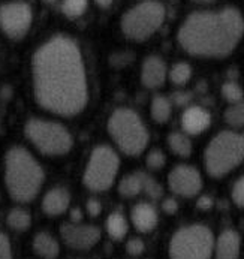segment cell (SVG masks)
<instances>
[{
	"label": "cell",
	"mask_w": 244,
	"mask_h": 259,
	"mask_svg": "<svg viewBox=\"0 0 244 259\" xmlns=\"http://www.w3.org/2000/svg\"><path fill=\"white\" fill-rule=\"evenodd\" d=\"M225 120L228 124L234 127H243L244 126V101H240L229 107L225 111Z\"/></svg>",
	"instance_id": "obj_25"
},
{
	"label": "cell",
	"mask_w": 244,
	"mask_h": 259,
	"mask_svg": "<svg viewBox=\"0 0 244 259\" xmlns=\"http://www.w3.org/2000/svg\"><path fill=\"white\" fill-rule=\"evenodd\" d=\"M144 249H145V244H144V241H142L141 238H131V240L128 241V244H126L128 253H129V255H134V256L141 255V253L144 252Z\"/></svg>",
	"instance_id": "obj_31"
},
{
	"label": "cell",
	"mask_w": 244,
	"mask_h": 259,
	"mask_svg": "<svg viewBox=\"0 0 244 259\" xmlns=\"http://www.w3.org/2000/svg\"><path fill=\"white\" fill-rule=\"evenodd\" d=\"M70 219H72V223H79V221L83 219V213L78 208H75L70 211Z\"/></svg>",
	"instance_id": "obj_37"
},
{
	"label": "cell",
	"mask_w": 244,
	"mask_h": 259,
	"mask_svg": "<svg viewBox=\"0 0 244 259\" xmlns=\"http://www.w3.org/2000/svg\"><path fill=\"white\" fill-rule=\"evenodd\" d=\"M87 0H63L62 11L66 17L69 18H76L83 15L87 9Z\"/></svg>",
	"instance_id": "obj_26"
},
{
	"label": "cell",
	"mask_w": 244,
	"mask_h": 259,
	"mask_svg": "<svg viewBox=\"0 0 244 259\" xmlns=\"http://www.w3.org/2000/svg\"><path fill=\"white\" fill-rule=\"evenodd\" d=\"M232 199L238 207L244 208V176L232 186Z\"/></svg>",
	"instance_id": "obj_30"
},
{
	"label": "cell",
	"mask_w": 244,
	"mask_h": 259,
	"mask_svg": "<svg viewBox=\"0 0 244 259\" xmlns=\"http://www.w3.org/2000/svg\"><path fill=\"white\" fill-rule=\"evenodd\" d=\"M165 20V6L157 0H144L129 9L121 18L125 36L134 40H145Z\"/></svg>",
	"instance_id": "obj_7"
},
{
	"label": "cell",
	"mask_w": 244,
	"mask_h": 259,
	"mask_svg": "<svg viewBox=\"0 0 244 259\" xmlns=\"http://www.w3.org/2000/svg\"><path fill=\"white\" fill-rule=\"evenodd\" d=\"M173 101H174L175 105L184 107L192 101V93L190 92H175L173 95Z\"/></svg>",
	"instance_id": "obj_33"
},
{
	"label": "cell",
	"mask_w": 244,
	"mask_h": 259,
	"mask_svg": "<svg viewBox=\"0 0 244 259\" xmlns=\"http://www.w3.org/2000/svg\"><path fill=\"white\" fill-rule=\"evenodd\" d=\"M33 89L37 104L59 115H76L89 99L87 76L78 45L68 36H54L33 57Z\"/></svg>",
	"instance_id": "obj_1"
},
{
	"label": "cell",
	"mask_w": 244,
	"mask_h": 259,
	"mask_svg": "<svg viewBox=\"0 0 244 259\" xmlns=\"http://www.w3.org/2000/svg\"><path fill=\"white\" fill-rule=\"evenodd\" d=\"M33 250L42 259H56L59 255V243L47 232H39L33 240Z\"/></svg>",
	"instance_id": "obj_18"
},
{
	"label": "cell",
	"mask_w": 244,
	"mask_h": 259,
	"mask_svg": "<svg viewBox=\"0 0 244 259\" xmlns=\"http://www.w3.org/2000/svg\"><path fill=\"white\" fill-rule=\"evenodd\" d=\"M106 231L114 240H121L128 234V222L121 213H112L109 214L106 221Z\"/></svg>",
	"instance_id": "obj_22"
},
{
	"label": "cell",
	"mask_w": 244,
	"mask_h": 259,
	"mask_svg": "<svg viewBox=\"0 0 244 259\" xmlns=\"http://www.w3.org/2000/svg\"><path fill=\"white\" fill-rule=\"evenodd\" d=\"M101 8H108V6H111V3H112V0H95Z\"/></svg>",
	"instance_id": "obj_38"
},
{
	"label": "cell",
	"mask_w": 244,
	"mask_h": 259,
	"mask_svg": "<svg viewBox=\"0 0 244 259\" xmlns=\"http://www.w3.org/2000/svg\"><path fill=\"white\" fill-rule=\"evenodd\" d=\"M87 211H89V214H90V216L98 218V216L102 213V204H101L98 199L92 198V199H89V201H87Z\"/></svg>",
	"instance_id": "obj_34"
},
{
	"label": "cell",
	"mask_w": 244,
	"mask_h": 259,
	"mask_svg": "<svg viewBox=\"0 0 244 259\" xmlns=\"http://www.w3.org/2000/svg\"><path fill=\"white\" fill-rule=\"evenodd\" d=\"M144 176L145 172H134L121 179L118 185V192L125 198H134L140 195L144 189Z\"/></svg>",
	"instance_id": "obj_19"
},
{
	"label": "cell",
	"mask_w": 244,
	"mask_h": 259,
	"mask_svg": "<svg viewBox=\"0 0 244 259\" xmlns=\"http://www.w3.org/2000/svg\"><path fill=\"white\" fill-rule=\"evenodd\" d=\"M33 14L27 3L11 2L0 6V27L11 39H21L32 26Z\"/></svg>",
	"instance_id": "obj_10"
},
{
	"label": "cell",
	"mask_w": 244,
	"mask_h": 259,
	"mask_svg": "<svg viewBox=\"0 0 244 259\" xmlns=\"http://www.w3.org/2000/svg\"><path fill=\"white\" fill-rule=\"evenodd\" d=\"M142 192H144L148 198H151V199H159V198H162V195H164L162 186L159 185L153 177H150L148 174L144 176V189H142Z\"/></svg>",
	"instance_id": "obj_28"
},
{
	"label": "cell",
	"mask_w": 244,
	"mask_h": 259,
	"mask_svg": "<svg viewBox=\"0 0 244 259\" xmlns=\"http://www.w3.org/2000/svg\"><path fill=\"white\" fill-rule=\"evenodd\" d=\"M26 135L39 151L48 156H62L73 144L66 127L50 120L32 118L26 124Z\"/></svg>",
	"instance_id": "obj_8"
},
{
	"label": "cell",
	"mask_w": 244,
	"mask_h": 259,
	"mask_svg": "<svg viewBox=\"0 0 244 259\" xmlns=\"http://www.w3.org/2000/svg\"><path fill=\"white\" fill-rule=\"evenodd\" d=\"M44 182V171L36 159L24 148L14 147L6 153L5 183L12 199L32 201Z\"/></svg>",
	"instance_id": "obj_3"
},
{
	"label": "cell",
	"mask_w": 244,
	"mask_h": 259,
	"mask_svg": "<svg viewBox=\"0 0 244 259\" xmlns=\"http://www.w3.org/2000/svg\"><path fill=\"white\" fill-rule=\"evenodd\" d=\"M210 124H211L210 112L199 105L187 107L181 115V126H183L184 132L189 135L202 134L204 131L209 129Z\"/></svg>",
	"instance_id": "obj_13"
},
{
	"label": "cell",
	"mask_w": 244,
	"mask_h": 259,
	"mask_svg": "<svg viewBox=\"0 0 244 259\" xmlns=\"http://www.w3.org/2000/svg\"><path fill=\"white\" fill-rule=\"evenodd\" d=\"M244 33V18L238 9L201 11L190 14L178 29V44L198 57H225L231 54Z\"/></svg>",
	"instance_id": "obj_2"
},
{
	"label": "cell",
	"mask_w": 244,
	"mask_h": 259,
	"mask_svg": "<svg viewBox=\"0 0 244 259\" xmlns=\"http://www.w3.org/2000/svg\"><path fill=\"white\" fill-rule=\"evenodd\" d=\"M6 223L9 225V228L15 229V231H26L30 223H32V216L27 210L23 208H14L9 211Z\"/></svg>",
	"instance_id": "obj_23"
},
{
	"label": "cell",
	"mask_w": 244,
	"mask_h": 259,
	"mask_svg": "<svg viewBox=\"0 0 244 259\" xmlns=\"http://www.w3.org/2000/svg\"><path fill=\"white\" fill-rule=\"evenodd\" d=\"M190 76H192V68L189 63H184V62L175 63L170 71V78L177 85L186 84L190 79Z\"/></svg>",
	"instance_id": "obj_24"
},
{
	"label": "cell",
	"mask_w": 244,
	"mask_h": 259,
	"mask_svg": "<svg viewBox=\"0 0 244 259\" xmlns=\"http://www.w3.org/2000/svg\"><path fill=\"white\" fill-rule=\"evenodd\" d=\"M45 2H54V0H45Z\"/></svg>",
	"instance_id": "obj_40"
},
{
	"label": "cell",
	"mask_w": 244,
	"mask_h": 259,
	"mask_svg": "<svg viewBox=\"0 0 244 259\" xmlns=\"http://www.w3.org/2000/svg\"><path fill=\"white\" fill-rule=\"evenodd\" d=\"M244 160V135L223 131L206 148V168L213 177H222Z\"/></svg>",
	"instance_id": "obj_4"
},
{
	"label": "cell",
	"mask_w": 244,
	"mask_h": 259,
	"mask_svg": "<svg viewBox=\"0 0 244 259\" xmlns=\"http://www.w3.org/2000/svg\"><path fill=\"white\" fill-rule=\"evenodd\" d=\"M150 112L154 121L157 123H167L173 114V104L168 98L165 96H156L151 101Z\"/></svg>",
	"instance_id": "obj_20"
},
{
	"label": "cell",
	"mask_w": 244,
	"mask_h": 259,
	"mask_svg": "<svg viewBox=\"0 0 244 259\" xmlns=\"http://www.w3.org/2000/svg\"><path fill=\"white\" fill-rule=\"evenodd\" d=\"M193 2H198V3H213L216 0H193Z\"/></svg>",
	"instance_id": "obj_39"
},
{
	"label": "cell",
	"mask_w": 244,
	"mask_h": 259,
	"mask_svg": "<svg viewBox=\"0 0 244 259\" xmlns=\"http://www.w3.org/2000/svg\"><path fill=\"white\" fill-rule=\"evenodd\" d=\"M60 234L63 241L78 250H86L93 247L99 238H101V231L96 226L92 225H79V223H65L60 228Z\"/></svg>",
	"instance_id": "obj_12"
},
{
	"label": "cell",
	"mask_w": 244,
	"mask_h": 259,
	"mask_svg": "<svg viewBox=\"0 0 244 259\" xmlns=\"http://www.w3.org/2000/svg\"><path fill=\"white\" fill-rule=\"evenodd\" d=\"M213 250V232L199 223L180 228L170 241L171 259H210Z\"/></svg>",
	"instance_id": "obj_6"
},
{
	"label": "cell",
	"mask_w": 244,
	"mask_h": 259,
	"mask_svg": "<svg viewBox=\"0 0 244 259\" xmlns=\"http://www.w3.org/2000/svg\"><path fill=\"white\" fill-rule=\"evenodd\" d=\"M162 208H164L165 213L174 214V213H177V210H178V202L175 201L174 198H167V199H164V202H162Z\"/></svg>",
	"instance_id": "obj_35"
},
{
	"label": "cell",
	"mask_w": 244,
	"mask_h": 259,
	"mask_svg": "<svg viewBox=\"0 0 244 259\" xmlns=\"http://www.w3.org/2000/svg\"><path fill=\"white\" fill-rule=\"evenodd\" d=\"M70 202L69 192L63 187H54L44 196L42 210L48 216H59L68 210Z\"/></svg>",
	"instance_id": "obj_16"
},
{
	"label": "cell",
	"mask_w": 244,
	"mask_h": 259,
	"mask_svg": "<svg viewBox=\"0 0 244 259\" xmlns=\"http://www.w3.org/2000/svg\"><path fill=\"white\" fill-rule=\"evenodd\" d=\"M108 131L118 148L129 156H137L147 147V127L144 126L140 115L129 108H120L111 114Z\"/></svg>",
	"instance_id": "obj_5"
},
{
	"label": "cell",
	"mask_w": 244,
	"mask_h": 259,
	"mask_svg": "<svg viewBox=\"0 0 244 259\" xmlns=\"http://www.w3.org/2000/svg\"><path fill=\"white\" fill-rule=\"evenodd\" d=\"M118 156L108 146H99L92 151L84 171V185L93 192L109 189L118 172Z\"/></svg>",
	"instance_id": "obj_9"
},
{
	"label": "cell",
	"mask_w": 244,
	"mask_h": 259,
	"mask_svg": "<svg viewBox=\"0 0 244 259\" xmlns=\"http://www.w3.org/2000/svg\"><path fill=\"white\" fill-rule=\"evenodd\" d=\"M0 259H12L11 243L5 234L0 232Z\"/></svg>",
	"instance_id": "obj_32"
},
{
	"label": "cell",
	"mask_w": 244,
	"mask_h": 259,
	"mask_svg": "<svg viewBox=\"0 0 244 259\" xmlns=\"http://www.w3.org/2000/svg\"><path fill=\"white\" fill-rule=\"evenodd\" d=\"M241 250V238L234 229L223 231L214 243L216 259H238Z\"/></svg>",
	"instance_id": "obj_15"
},
{
	"label": "cell",
	"mask_w": 244,
	"mask_h": 259,
	"mask_svg": "<svg viewBox=\"0 0 244 259\" xmlns=\"http://www.w3.org/2000/svg\"><path fill=\"white\" fill-rule=\"evenodd\" d=\"M222 95L231 104H237L243 101V89L234 81H228L222 85Z\"/></svg>",
	"instance_id": "obj_27"
},
{
	"label": "cell",
	"mask_w": 244,
	"mask_h": 259,
	"mask_svg": "<svg viewBox=\"0 0 244 259\" xmlns=\"http://www.w3.org/2000/svg\"><path fill=\"white\" fill-rule=\"evenodd\" d=\"M147 166L150 168V169H154V171H157V169H160L164 165H165V162H167V156H165V153L162 151V150H159V148H154V150H151L148 154H147Z\"/></svg>",
	"instance_id": "obj_29"
},
{
	"label": "cell",
	"mask_w": 244,
	"mask_h": 259,
	"mask_svg": "<svg viewBox=\"0 0 244 259\" xmlns=\"http://www.w3.org/2000/svg\"><path fill=\"white\" fill-rule=\"evenodd\" d=\"M168 185L175 195L190 198L199 193L202 179L196 168L190 165H177L168 176Z\"/></svg>",
	"instance_id": "obj_11"
},
{
	"label": "cell",
	"mask_w": 244,
	"mask_h": 259,
	"mask_svg": "<svg viewBox=\"0 0 244 259\" xmlns=\"http://www.w3.org/2000/svg\"><path fill=\"white\" fill-rule=\"evenodd\" d=\"M167 79V65L157 56H150L142 63L141 81L147 89H157Z\"/></svg>",
	"instance_id": "obj_14"
},
{
	"label": "cell",
	"mask_w": 244,
	"mask_h": 259,
	"mask_svg": "<svg viewBox=\"0 0 244 259\" xmlns=\"http://www.w3.org/2000/svg\"><path fill=\"white\" fill-rule=\"evenodd\" d=\"M132 223L140 232H150L156 228L159 216L156 208L148 202H140L132 210Z\"/></svg>",
	"instance_id": "obj_17"
},
{
	"label": "cell",
	"mask_w": 244,
	"mask_h": 259,
	"mask_svg": "<svg viewBox=\"0 0 244 259\" xmlns=\"http://www.w3.org/2000/svg\"><path fill=\"white\" fill-rule=\"evenodd\" d=\"M213 207V198L210 196H201L198 201V208L201 210H210Z\"/></svg>",
	"instance_id": "obj_36"
},
{
	"label": "cell",
	"mask_w": 244,
	"mask_h": 259,
	"mask_svg": "<svg viewBox=\"0 0 244 259\" xmlns=\"http://www.w3.org/2000/svg\"><path fill=\"white\" fill-rule=\"evenodd\" d=\"M168 144L175 154H178L181 157H187L192 153V143H190L189 137L183 132H173L168 137Z\"/></svg>",
	"instance_id": "obj_21"
}]
</instances>
